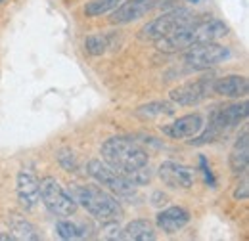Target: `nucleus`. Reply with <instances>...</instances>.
I'll return each mask as SVG.
<instances>
[{
    "instance_id": "nucleus-1",
    "label": "nucleus",
    "mask_w": 249,
    "mask_h": 241,
    "mask_svg": "<svg viewBox=\"0 0 249 241\" xmlns=\"http://www.w3.org/2000/svg\"><path fill=\"white\" fill-rule=\"evenodd\" d=\"M69 193L77 205L85 207L87 212L100 222H113L121 218L119 201L98 186H71Z\"/></svg>"
},
{
    "instance_id": "nucleus-2",
    "label": "nucleus",
    "mask_w": 249,
    "mask_h": 241,
    "mask_svg": "<svg viewBox=\"0 0 249 241\" xmlns=\"http://www.w3.org/2000/svg\"><path fill=\"white\" fill-rule=\"evenodd\" d=\"M102 161H106L109 167L119 171L121 174H128L140 167L148 165V153L142 150L136 142L128 138H109L102 146Z\"/></svg>"
},
{
    "instance_id": "nucleus-3",
    "label": "nucleus",
    "mask_w": 249,
    "mask_h": 241,
    "mask_svg": "<svg viewBox=\"0 0 249 241\" xmlns=\"http://www.w3.org/2000/svg\"><path fill=\"white\" fill-rule=\"evenodd\" d=\"M246 117H248V102L217 107V109L211 111L209 122L203 124L201 132L197 136H194V140H190V144H194V146L211 144V142L217 140L218 136H222L226 130L238 126Z\"/></svg>"
},
{
    "instance_id": "nucleus-4",
    "label": "nucleus",
    "mask_w": 249,
    "mask_h": 241,
    "mask_svg": "<svg viewBox=\"0 0 249 241\" xmlns=\"http://www.w3.org/2000/svg\"><path fill=\"white\" fill-rule=\"evenodd\" d=\"M194 23V14L190 10L184 8H177V10H171L163 16H159L156 19H152L148 25H144L140 29V38L142 40H157L165 34H171L175 31L184 29L188 25Z\"/></svg>"
},
{
    "instance_id": "nucleus-5",
    "label": "nucleus",
    "mask_w": 249,
    "mask_h": 241,
    "mask_svg": "<svg viewBox=\"0 0 249 241\" xmlns=\"http://www.w3.org/2000/svg\"><path fill=\"white\" fill-rule=\"evenodd\" d=\"M38 193H40L42 205L56 216H71L77 211V201L52 176H46L38 182Z\"/></svg>"
},
{
    "instance_id": "nucleus-6",
    "label": "nucleus",
    "mask_w": 249,
    "mask_h": 241,
    "mask_svg": "<svg viewBox=\"0 0 249 241\" xmlns=\"http://www.w3.org/2000/svg\"><path fill=\"white\" fill-rule=\"evenodd\" d=\"M228 58H230V50L226 46L217 44V42H197V44H192L188 48L186 56H184L188 67H192L196 71L211 69V67L222 63Z\"/></svg>"
},
{
    "instance_id": "nucleus-7",
    "label": "nucleus",
    "mask_w": 249,
    "mask_h": 241,
    "mask_svg": "<svg viewBox=\"0 0 249 241\" xmlns=\"http://www.w3.org/2000/svg\"><path fill=\"white\" fill-rule=\"evenodd\" d=\"M87 171H89V174H90L98 184L109 188L111 191H115V193H119V195H128V193H132L134 188H136L124 174H121L119 171H115L113 167H109L106 161H100V159L89 161Z\"/></svg>"
},
{
    "instance_id": "nucleus-8",
    "label": "nucleus",
    "mask_w": 249,
    "mask_h": 241,
    "mask_svg": "<svg viewBox=\"0 0 249 241\" xmlns=\"http://www.w3.org/2000/svg\"><path fill=\"white\" fill-rule=\"evenodd\" d=\"M213 81L215 79L203 77L192 83H184L169 92V98L178 105H196L213 94Z\"/></svg>"
},
{
    "instance_id": "nucleus-9",
    "label": "nucleus",
    "mask_w": 249,
    "mask_h": 241,
    "mask_svg": "<svg viewBox=\"0 0 249 241\" xmlns=\"http://www.w3.org/2000/svg\"><path fill=\"white\" fill-rule=\"evenodd\" d=\"M159 178L165 186L169 188H175V189H188L194 186V171L182 165V163H177V161H165L161 163L159 167Z\"/></svg>"
},
{
    "instance_id": "nucleus-10",
    "label": "nucleus",
    "mask_w": 249,
    "mask_h": 241,
    "mask_svg": "<svg viewBox=\"0 0 249 241\" xmlns=\"http://www.w3.org/2000/svg\"><path fill=\"white\" fill-rule=\"evenodd\" d=\"M205 120L199 113H192V115H184V117H178L175 122L171 124H165L161 126V132L175 138V140H186V138H194L201 132Z\"/></svg>"
},
{
    "instance_id": "nucleus-11",
    "label": "nucleus",
    "mask_w": 249,
    "mask_h": 241,
    "mask_svg": "<svg viewBox=\"0 0 249 241\" xmlns=\"http://www.w3.org/2000/svg\"><path fill=\"white\" fill-rule=\"evenodd\" d=\"M159 0H126L121 2L115 12L111 14V23L117 25H124L130 21H136L140 17H144L152 8H156Z\"/></svg>"
},
{
    "instance_id": "nucleus-12",
    "label": "nucleus",
    "mask_w": 249,
    "mask_h": 241,
    "mask_svg": "<svg viewBox=\"0 0 249 241\" xmlns=\"http://www.w3.org/2000/svg\"><path fill=\"white\" fill-rule=\"evenodd\" d=\"M156 48L163 54H177L190 48L192 44H196V33H194V23L188 25L184 29H178L171 34H165L161 38L154 40Z\"/></svg>"
},
{
    "instance_id": "nucleus-13",
    "label": "nucleus",
    "mask_w": 249,
    "mask_h": 241,
    "mask_svg": "<svg viewBox=\"0 0 249 241\" xmlns=\"http://www.w3.org/2000/svg\"><path fill=\"white\" fill-rule=\"evenodd\" d=\"M18 199L21 203V207L25 211H33L36 207V203L40 201V193H38V178L33 174L31 171L21 169L18 174Z\"/></svg>"
},
{
    "instance_id": "nucleus-14",
    "label": "nucleus",
    "mask_w": 249,
    "mask_h": 241,
    "mask_svg": "<svg viewBox=\"0 0 249 241\" xmlns=\"http://www.w3.org/2000/svg\"><path fill=\"white\" fill-rule=\"evenodd\" d=\"M249 83L244 75H226L213 81V92L224 98H246Z\"/></svg>"
},
{
    "instance_id": "nucleus-15",
    "label": "nucleus",
    "mask_w": 249,
    "mask_h": 241,
    "mask_svg": "<svg viewBox=\"0 0 249 241\" xmlns=\"http://www.w3.org/2000/svg\"><path fill=\"white\" fill-rule=\"evenodd\" d=\"M157 228L165 234H177L190 222V212L184 207H169L165 211L157 212Z\"/></svg>"
},
{
    "instance_id": "nucleus-16",
    "label": "nucleus",
    "mask_w": 249,
    "mask_h": 241,
    "mask_svg": "<svg viewBox=\"0 0 249 241\" xmlns=\"http://www.w3.org/2000/svg\"><path fill=\"white\" fill-rule=\"evenodd\" d=\"M249 165V132L248 128H244L242 136L238 138L234 150L230 153V169L234 174H244L248 172Z\"/></svg>"
},
{
    "instance_id": "nucleus-17",
    "label": "nucleus",
    "mask_w": 249,
    "mask_h": 241,
    "mask_svg": "<svg viewBox=\"0 0 249 241\" xmlns=\"http://www.w3.org/2000/svg\"><path fill=\"white\" fill-rule=\"evenodd\" d=\"M194 33H196V44L197 42H217L218 38L228 34V27L218 19H207V21L194 23Z\"/></svg>"
},
{
    "instance_id": "nucleus-18",
    "label": "nucleus",
    "mask_w": 249,
    "mask_h": 241,
    "mask_svg": "<svg viewBox=\"0 0 249 241\" xmlns=\"http://www.w3.org/2000/svg\"><path fill=\"white\" fill-rule=\"evenodd\" d=\"M8 228H10V234L14 236V240L19 241H35L38 240V234H36V228L33 226L27 218H23L21 214L18 212H12L8 218Z\"/></svg>"
},
{
    "instance_id": "nucleus-19",
    "label": "nucleus",
    "mask_w": 249,
    "mask_h": 241,
    "mask_svg": "<svg viewBox=\"0 0 249 241\" xmlns=\"http://www.w3.org/2000/svg\"><path fill=\"white\" fill-rule=\"evenodd\" d=\"M119 240L128 241H152L156 240V230L152 226V222L148 220H132L121 230V238Z\"/></svg>"
},
{
    "instance_id": "nucleus-20",
    "label": "nucleus",
    "mask_w": 249,
    "mask_h": 241,
    "mask_svg": "<svg viewBox=\"0 0 249 241\" xmlns=\"http://www.w3.org/2000/svg\"><path fill=\"white\" fill-rule=\"evenodd\" d=\"M175 105L169 102H150L142 107L136 109V117H140L142 120L156 119V117H171L175 115Z\"/></svg>"
},
{
    "instance_id": "nucleus-21",
    "label": "nucleus",
    "mask_w": 249,
    "mask_h": 241,
    "mask_svg": "<svg viewBox=\"0 0 249 241\" xmlns=\"http://www.w3.org/2000/svg\"><path fill=\"white\" fill-rule=\"evenodd\" d=\"M56 232L62 240H81L87 236L85 228L79 226L77 222H71V220H60L56 224Z\"/></svg>"
},
{
    "instance_id": "nucleus-22",
    "label": "nucleus",
    "mask_w": 249,
    "mask_h": 241,
    "mask_svg": "<svg viewBox=\"0 0 249 241\" xmlns=\"http://www.w3.org/2000/svg\"><path fill=\"white\" fill-rule=\"evenodd\" d=\"M121 2H123V0H90V2H87V6H85V14H87L89 17H98V16H102V14H107V12L115 10Z\"/></svg>"
},
{
    "instance_id": "nucleus-23",
    "label": "nucleus",
    "mask_w": 249,
    "mask_h": 241,
    "mask_svg": "<svg viewBox=\"0 0 249 241\" xmlns=\"http://www.w3.org/2000/svg\"><path fill=\"white\" fill-rule=\"evenodd\" d=\"M107 46H109L107 36L102 34V33L90 34V36H87V40H85V48H87V52H89L90 56H102V54L107 50Z\"/></svg>"
},
{
    "instance_id": "nucleus-24",
    "label": "nucleus",
    "mask_w": 249,
    "mask_h": 241,
    "mask_svg": "<svg viewBox=\"0 0 249 241\" xmlns=\"http://www.w3.org/2000/svg\"><path fill=\"white\" fill-rule=\"evenodd\" d=\"M104 240H119L121 238V228L117 224V220L113 222H104V234H102Z\"/></svg>"
},
{
    "instance_id": "nucleus-25",
    "label": "nucleus",
    "mask_w": 249,
    "mask_h": 241,
    "mask_svg": "<svg viewBox=\"0 0 249 241\" xmlns=\"http://www.w3.org/2000/svg\"><path fill=\"white\" fill-rule=\"evenodd\" d=\"M58 161H60V165H62L65 171H71V169L77 167V159H75L73 151H69V150L58 151Z\"/></svg>"
},
{
    "instance_id": "nucleus-26",
    "label": "nucleus",
    "mask_w": 249,
    "mask_h": 241,
    "mask_svg": "<svg viewBox=\"0 0 249 241\" xmlns=\"http://www.w3.org/2000/svg\"><path fill=\"white\" fill-rule=\"evenodd\" d=\"M249 195V184H248V178L242 182V184H238V188L234 189V199H238V201H246Z\"/></svg>"
},
{
    "instance_id": "nucleus-27",
    "label": "nucleus",
    "mask_w": 249,
    "mask_h": 241,
    "mask_svg": "<svg viewBox=\"0 0 249 241\" xmlns=\"http://www.w3.org/2000/svg\"><path fill=\"white\" fill-rule=\"evenodd\" d=\"M199 163H201V171H203V174H205V180L209 186H215V178H213V172H211V169L207 167V161H205V157H201L199 159Z\"/></svg>"
},
{
    "instance_id": "nucleus-28",
    "label": "nucleus",
    "mask_w": 249,
    "mask_h": 241,
    "mask_svg": "<svg viewBox=\"0 0 249 241\" xmlns=\"http://www.w3.org/2000/svg\"><path fill=\"white\" fill-rule=\"evenodd\" d=\"M188 2H194V4H197V2H201V0H188Z\"/></svg>"
},
{
    "instance_id": "nucleus-29",
    "label": "nucleus",
    "mask_w": 249,
    "mask_h": 241,
    "mask_svg": "<svg viewBox=\"0 0 249 241\" xmlns=\"http://www.w3.org/2000/svg\"><path fill=\"white\" fill-rule=\"evenodd\" d=\"M2 2H4V0H0V4H2Z\"/></svg>"
}]
</instances>
